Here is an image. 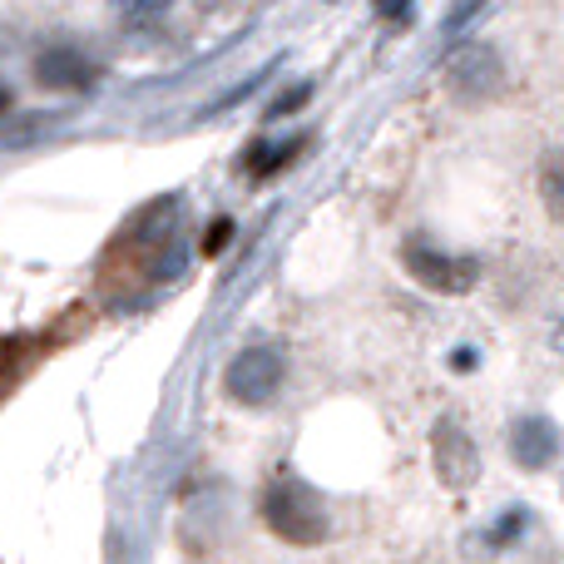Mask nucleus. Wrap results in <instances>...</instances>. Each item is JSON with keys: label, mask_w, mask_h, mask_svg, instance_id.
I'll list each match as a JSON object with an SVG mask.
<instances>
[{"label": "nucleus", "mask_w": 564, "mask_h": 564, "mask_svg": "<svg viewBox=\"0 0 564 564\" xmlns=\"http://www.w3.org/2000/svg\"><path fill=\"white\" fill-rule=\"evenodd\" d=\"M174 198L164 204H149L144 214H134L124 224V234L109 243V263H105V282L109 278H134L144 273V288L159 282V273H178L184 263V248H178V224H174Z\"/></svg>", "instance_id": "f257e3e1"}, {"label": "nucleus", "mask_w": 564, "mask_h": 564, "mask_svg": "<svg viewBox=\"0 0 564 564\" xmlns=\"http://www.w3.org/2000/svg\"><path fill=\"white\" fill-rule=\"evenodd\" d=\"M263 520H268V530H273L282 545H297V550H317L322 540H327V530H332L322 496L312 486H302V480H292V476L268 486Z\"/></svg>", "instance_id": "f03ea898"}, {"label": "nucleus", "mask_w": 564, "mask_h": 564, "mask_svg": "<svg viewBox=\"0 0 564 564\" xmlns=\"http://www.w3.org/2000/svg\"><path fill=\"white\" fill-rule=\"evenodd\" d=\"M288 381V357L278 341H253L224 367V391L238 406H268Z\"/></svg>", "instance_id": "7ed1b4c3"}, {"label": "nucleus", "mask_w": 564, "mask_h": 564, "mask_svg": "<svg viewBox=\"0 0 564 564\" xmlns=\"http://www.w3.org/2000/svg\"><path fill=\"white\" fill-rule=\"evenodd\" d=\"M500 85H506V59L486 40H470L446 59V89L460 105H486L500 95Z\"/></svg>", "instance_id": "20e7f679"}, {"label": "nucleus", "mask_w": 564, "mask_h": 564, "mask_svg": "<svg viewBox=\"0 0 564 564\" xmlns=\"http://www.w3.org/2000/svg\"><path fill=\"white\" fill-rule=\"evenodd\" d=\"M401 263H406V273L421 282V288L431 292H470L480 282V263L466 253H446V248L426 243V238H411L406 248H401Z\"/></svg>", "instance_id": "39448f33"}, {"label": "nucleus", "mask_w": 564, "mask_h": 564, "mask_svg": "<svg viewBox=\"0 0 564 564\" xmlns=\"http://www.w3.org/2000/svg\"><path fill=\"white\" fill-rule=\"evenodd\" d=\"M506 451H510V460H516L520 470L540 476V470H550V466L560 460L564 431H560V421H550V416H540V411H530V416H516V421H510Z\"/></svg>", "instance_id": "423d86ee"}, {"label": "nucleus", "mask_w": 564, "mask_h": 564, "mask_svg": "<svg viewBox=\"0 0 564 564\" xmlns=\"http://www.w3.org/2000/svg\"><path fill=\"white\" fill-rule=\"evenodd\" d=\"M30 75H35L40 89H55V95H79V89H89L99 79V65H95V55H85L79 45L55 40V45H45L35 55Z\"/></svg>", "instance_id": "0eeeda50"}, {"label": "nucleus", "mask_w": 564, "mask_h": 564, "mask_svg": "<svg viewBox=\"0 0 564 564\" xmlns=\"http://www.w3.org/2000/svg\"><path fill=\"white\" fill-rule=\"evenodd\" d=\"M431 460H436V476L446 480L451 490H466L470 480L480 476V451L456 416H446L436 431H431Z\"/></svg>", "instance_id": "6e6552de"}, {"label": "nucleus", "mask_w": 564, "mask_h": 564, "mask_svg": "<svg viewBox=\"0 0 564 564\" xmlns=\"http://www.w3.org/2000/svg\"><path fill=\"white\" fill-rule=\"evenodd\" d=\"M307 144V139H288V144H253L243 154V174L248 178H268V174H278L282 164H292V159H297V149Z\"/></svg>", "instance_id": "1a4fd4ad"}, {"label": "nucleus", "mask_w": 564, "mask_h": 564, "mask_svg": "<svg viewBox=\"0 0 564 564\" xmlns=\"http://www.w3.org/2000/svg\"><path fill=\"white\" fill-rule=\"evenodd\" d=\"M540 204L555 224H564V149H550L540 159Z\"/></svg>", "instance_id": "9d476101"}, {"label": "nucleus", "mask_w": 564, "mask_h": 564, "mask_svg": "<svg viewBox=\"0 0 564 564\" xmlns=\"http://www.w3.org/2000/svg\"><path fill=\"white\" fill-rule=\"evenodd\" d=\"M115 6L119 20H129V25H154V20H164L169 10H174V0H109Z\"/></svg>", "instance_id": "9b49d317"}, {"label": "nucleus", "mask_w": 564, "mask_h": 564, "mask_svg": "<svg viewBox=\"0 0 564 564\" xmlns=\"http://www.w3.org/2000/svg\"><path fill=\"white\" fill-rule=\"evenodd\" d=\"M307 95H312V85H307V79H302V85H292L288 95H278V105L268 109V115H297V105H302V99H307Z\"/></svg>", "instance_id": "f8f14e48"}, {"label": "nucleus", "mask_w": 564, "mask_h": 564, "mask_svg": "<svg viewBox=\"0 0 564 564\" xmlns=\"http://www.w3.org/2000/svg\"><path fill=\"white\" fill-rule=\"evenodd\" d=\"M520 530H525V510H506L490 540H496V545H506V540H510V535H520Z\"/></svg>", "instance_id": "ddd939ff"}, {"label": "nucleus", "mask_w": 564, "mask_h": 564, "mask_svg": "<svg viewBox=\"0 0 564 564\" xmlns=\"http://www.w3.org/2000/svg\"><path fill=\"white\" fill-rule=\"evenodd\" d=\"M480 6H486V0H456V6H451V15H446V30H460Z\"/></svg>", "instance_id": "4468645a"}, {"label": "nucleus", "mask_w": 564, "mask_h": 564, "mask_svg": "<svg viewBox=\"0 0 564 564\" xmlns=\"http://www.w3.org/2000/svg\"><path fill=\"white\" fill-rule=\"evenodd\" d=\"M550 351H560V357H564V307L550 317Z\"/></svg>", "instance_id": "2eb2a0df"}, {"label": "nucleus", "mask_w": 564, "mask_h": 564, "mask_svg": "<svg viewBox=\"0 0 564 564\" xmlns=\"http://www.w3.org/2000/svg\"><path fill=\"white\" fill-rule=\"evenodd\" d=\"M228 228H234V224H228V218H218V224H214V234H208V243H204V253H218V248H224Z\"/></svg>", "instance_id": "dca6fc26"}, {"label": "nucleus", "mask_w": 564, "mask_h": 564, "mask_svg": "<svg viewBox=\"0 0 564 564\" xmlns=\"http://www.w3.org/2000/svg\"><path fill=\"white\" fill-rule=\"evenodd\" d=\"M377 10H381V15H401V20H406L411 0H377Z\"/></svg>", "instance_id": "f3484780"}]
</instances>
